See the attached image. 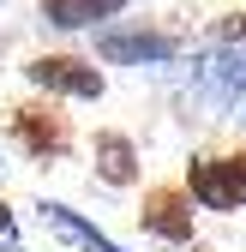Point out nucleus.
Masks as SVG:
<instances>
[{"instance_id":"nucleus-1","label":"nucleus","mask_w":246,"mask_h":252,"mask_svg":"<svg viewBox=\"0 0 246 252\" xmlns=\"http://www.w3.org/2000/svg\"><path fill=\"white\" fill-rule=\"evenodd\" d=\"M186 192L204 210H246V150L234 156H198L186 168Z\"/></svg>"},{"instance_id":"nucleus-2","label":"nucleus","mask_w":246,"mask_h":252,"mask_svg":"<svg viewBox=\"0 0 246 252\" xmlns=\"http://www.w3.org/2000/svg\"><path fill=\"white\" fill-rule=\"evenodd\" d=\"M24 78L36 90H48V96H78V102L102 96V72L90 66V60H78V54H36L24 66Z\"/></svg>"},{"instance_id":"nucleus-3","label":"nucleus","mask_w":246,"mask_h":252,"mask_svg":"<svg viewBox=\"0 0 246 252\" xmlns=\"http://www.w3.org/2000/svg\"><path fill=\"white\" fill-rule=\"evenodd\" d=\"M12 132H18V144H24L30 156H42V162L66 156V144H72L66 114L48 108V102H24V108H12Z\"/></svg>"},{"instance_id":"nucleus-4","label":"nucleus","mask_w":246,"mask_h":252,"mask_svg":"<svg viewBox=\"0 0 246 252\" xmlns=\"http://www.w3.org/2000/svg\"><path fill=\"white\" fill-rule=\"evenodd\" d=\"M192 192H180V186H156V192H144V210H138V222L168 240V246H186L192 240Z\"/></svg>"},{"instance_id":"nucleus-5","label":"nucleus","mask_w":246,"mask_h":252,"mask_svg":"<svg viewBox=\"0 0 246 252\" xmlns=\"http://www.w3.org/2000/svg\"><path fill=\"white\" fill-rule=\"evenodd\" d=\"M198 84L216 96L222 108H246V48H222V54H204L198 60Z\"/></svg>"},{"instance_id":"nucleus-6","label":"nucleus","mask_w":246,"mask_h":252,"mask_svg":"<svg viewBox=\"0 0 246 252\" xmlns=\"http://www.w3.org/2000/svg\"><path fill=\"white\" fill-rule=\"evenodd\" d=\"M102 60H114V66H144V60H174L180 42L162 36V30H114V36L96 42Z\"/></svg>"},{"instance_id":"nucleus-7","label":"nucleus","mask_w":246,"mask_h":252,"mask_svg":"<svg viewBox=\"0 0 246 252\" xmlns=\"http://www.w3.org/2000/svg\"><path fill=\"white\" fill-rule=\"evenodd\" d=\"M96 174L108 186H132L138 180V150L126 132H96Z\"/></svg>"},{"instance_id":"nucleus-8","label":"nucleus","mask_w":246,"mask_h":252,"mask_svg":"<svg viewBox=\"0 0 246 252\" xmlns=\"http://www.w3.org/2000/svg\"><path fill=\"white\" fill-rule=\"evenodd\" d=\"M42 222H54L60 234H72L78 246H90V252H126V246H120V240H108L96 222H84V216L78 210H66V204H54V198H42Z\"/></svg>"},{"instance_id":"nucleus-9","label":"nucleus","mask_w":246,"mask_h":252,"mask_svg":"<svg viewBox=\"0 0 246 252\" xmlns=\"http://www.w3.org/2000/svg\"><path fill=\"white\" fill-rule=\"evenodd\" d=\"M126 0H42V18L60 24V30H84V24H96V18H114Z\"/></svg>"},{"instance_id":"nucleus-10","label":"nucleus","mask_w":246,"mask_h":252,"mask_svg":"<svg viewBox=\"0 0 246 252\" xmlns=\"http://www.w3.org/2000/svg\"><path fill=\"white\" fill-rule=\"evenodd\" d=\"M216 36H222V42H246V12L222 18V24H216Z\"/></svg>"},{"instance_id":"nucleus-11","label":"nucleus","mask_w":246,"mask_h":252,"mask_svg":"<svg viewBox=\"0 0 246 252\" xmlns=\"http://www.w3.org/2000/svg\"><path fill=\"white\" fill-rule=\"evenodd\" d=\"M0 246L18 252V222H12V210H6V204H0Z\"/></svg>"}]
</instances>
